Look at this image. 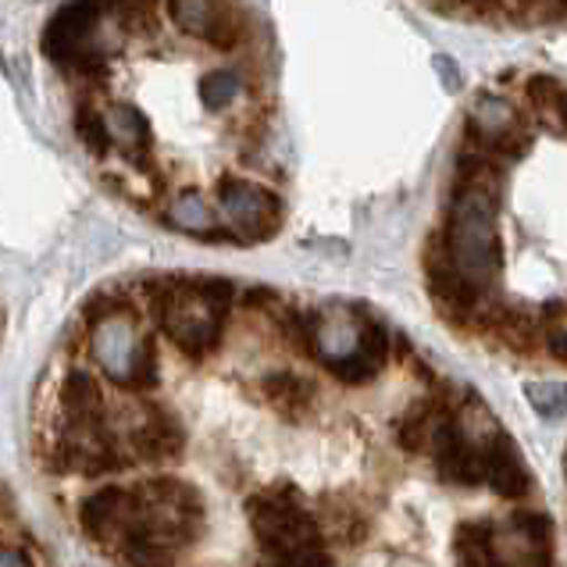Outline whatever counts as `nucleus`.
Instances as JSON below:
<instances>
[{
    "label": "nucleus",
    "instance_id": "nucleus-1",
    "mask_svg": "<svg viewBox=\"0 0 567 567\" xmlns=\"http://www.w3.org/2000/svg\"><path fill=\"white\" fill-rule=\"evenodd\" d=\"M115 25L111 0H69L43 29V54L72 75H101L118 51V43L104 37Z\"/></svg>",
    "mask_w": 567,
    "mask_h": 567
},
{
    "label": "nucleus",
    "instance_id": "nucleus-2",
    "mask_svg": "<svg viewBox=\"0 0 567 567\" xmlns=\"http://www.w3.org/2000/svg\"><path fill=\"white\" fill-rule=\"evenodd\" d=\"M151 311L157 318L161 332H165L186 358L204 361L210 350L221 343L225 311L210 307L200 293L197 282L183 279V275H161L151 279Z\"/></svg>",
    "mask_w": 567,
    "mask_h": 567
},
{
    "label": "nucleus",
    "instance_id": "nucleus-3",
    "mask_svg": "<svg viewBox=\"0 0 567 567\" xmlns=\"http://www.w3.org/2000/svg\"><path fill=\"white\" fill-rule=\"evenodd\" d=\"M247 514H250V528L257 543L275 557H293V554H303V549L321 546L318 522L300 507V499L289 485L254 493L247 499Z\"/></svg>",
    "mask_w": 567,
    "mask_h": 567
},
{
    "label": "nucleus",
    "instance_id": "nucleus-4",
    "mask_svg": "<svg viewBox=\"0 0 567 567\" xmlns=\"http://www.w3.org/2000/svg\"><path fill=\"white\" fill-rule=\"evenodd\" d=\"M218 204L243 233V239H268L275 236V229H279V221H282L279 197L250 179H221Z\"/></svg>",
    "mask_w": 567,
    "mask_h": 567
},
{
    "label": "nucleus",
    "instance_id": "nucleus-5",
    "mask_svg": "<svg viewBox=\"0 0 567 567\" xmlns=\"http://www.w3.org/2000/svg\"><path fill=\"white\" fill-rule=\"evenodd\" d=\"M183 450H186V432L183 421L172 411H151L128 432V457H136L140 464L175 461L183 457Z\"/></svg>",
    "mask_w": 567,
    "mask_h": 567
},
{
    "label": "nucleus",
    "instance_id": "nucleus-6",
    "mask_svg": "<svg viewBox=\"0 0 567 567\" xmlns=\"http://www.w3.org/2000/svg\"><path fill=\"white\" fill-rule=\"evenodd\" d=\"M125 517H128V489H122V485L96 489L93 496H86L83 504H79V525H83V532L96 546H107V549L118 546Z\"/></svg>",
    "mask_w": 567,
    "mask_h": 567
},
{
    "label": "nucleus",
    "instance_id": "nucleus-7",
    "mask_svg": "<svg viewBox=\"0 0 567 567\" xmlns=\"http://www.w3.org/2000/svg\"><path fill=\"white\" fill-rule=\"evenodd\" d=\"M482 482H489L499 496H525L532 489V475L522 464V453L507 440V435H493L485 450L478 453Z\"/></svg>",
    "mask_w": 567,
    "mask_h": 567
},
{
    "label": "nucleus",
    "instance_id": "nucleus-8",
    "mask_svg": "<svg viewBox=\"0 0 567 567\" xmlns=\"http://www.w3.org/2000/svg\"><path fill=\"white\" fill-rule=\"evenodd\" d=\"M385 358H389V336H385L382 326L368 321L350 353H343V358H329V371L339 382L361 385V382H371V379L379 375Z\"/></svg>",
    "mask_w": 567,
    "mask_h": 567
},
{
    "label": "nucleus",
    "instance_id": "nucleus-9",
    "mask_svg": "<svg viewBox=\"0 0 567 567\" xmlns=\"http://www.w3.org/2000/svg\"><path fill=\"white\" fill-rule=\"evenodd\" d=\"M61 408L69 417V432H90L104 425V393L86 371H69L61 382Z\"/></svg>",
    "mask_w": 567,
    "mask_h": 567
},
{
    "label": "nucleus",
    "instance_id": "nucleus-10",
    "mask_svg": "<svg viewBox=\"0 0 567 567\" xmlns=\"http://www.w3.org/2000/svg\"><path fill=\"white\" fill-rule=\"evenodd\" d=\"M457 567H507L504 539L493 522H464L453 536Z\"/></svg>",
    "mask_w": 567,
    "mask_h": 567
},
{
    "label": "nucleus",
    "instance_id": "nucleus-11",
    "mask_svg": "<svg viewBox=\"0 0 567 567\" xmlns=\"http://www.w3.org/2000/svg\"><path fill=\"white\" fill-rule=\"evenodd\" d=\"M107 133H111V143H122L125 147V157L133 161V165H147V154H151V122L143 115L140 107L133 104H115L107 111Z\"/></svg>",
    "mask_w": 567,
    "mask_h": 567
},
{
    "label": "nucleus",
    "instance_id": "nucleus-12",
    "mask_svg": "<svg viewBox=\"0 0 567 567\" xmlns=\"http://www.w3.org/2000/svg\"><path fill=\"white\" fill-rule=\"evenodd\" d=\"M257 389H261L265 403H271V408L286 417L303 414L315 400V382L293 375V371H268V375H261V382H257Z\"/></svg>",
    "mask_w": 567,
    "mask_h": 567
},
{
    "label": "nucleus",
    "instance_id": "nucleus-13",
    "mask_svg": "<svg viewBox=\"0 0 567 567\" xmlns=\"http://www.w3.org/2000/svg\"><path fill=\"white\" fill-rule=\"evenodd\" d=\"M96 358H101V364L111 379H115L118 385H125L128 358H133V332H128V318L104 321L101 332H96Z\"/></svg>",
    "mask_w": 567,
    "mask_h": 567
},
{
    "label": "nucleus",
    "instance_id": "nucleus-14",
    "mask_svg": "<svg viewBox=\"0 0 567 567\" xmlns=\"http://www.w3.org/2000/svg\"><path fill=\"white\" fill-rule=\"evenodd\" d=\"M165 218L168 225H175V229H183V233L215 239V210H210V204L197 197V193H183V197L168 207Z\"/></svg>",
    "mask_w": 567,
    "mask_h": 567
},
{
    "label": "nucleus",
    "instance_id": "nucleus-15",
    "mask_svg": "<svg viewBox=\"0 0 567 567\" xmlns=\"http://www.w3.org/2000/svg\"><path fill=\"white\" fill-rule=\"evenodd\" d=\"M215 8H218V0H165L172 25L197 40H204L210 19H215Z\"/></svg>",
    "mask_w": 567,
    "mask_h": 567
},
{
    "label": "nucleus",
    "instance_id": "nucleus-16",
    "mask_svg": "<svg viewBox=\"0 0 567 567\" xmlns=\"http://www.w3.org/2000/svg\"><path fill=\"white\" fill-rule=\"evenodd\" d=\"M432 429H435V403L432 400H421V403H414V408L400 417L396 443L408 450V453H417L421 446L429 443Z\"/></svg>",
    "mask_w": 567,
    "mask_h": 567
},
{
    "label": "nucleus",
    "instance_id": "nucleus-17",
    "mask_svg": "<svg viewBox=\"0 0 567 567\" xmlns=\"http://www.w3.org/2000/svg\"><path fill=\"white\" fill-rule=\"evenodd\" d=\"M528 101L557 128H567V86L564 83H557V79H549V75H536L528 83Z\"/></svg>",
    "mask_w": 567,
    "mask_h": 567
},
{
    "label": "nucleus",
    "instance_id": "nucleus-18",
    "mask_svg": "<svg viewBox=\"0 0 567 567\" xmlns=\"http://www.w3.org/2000/svg\"><path fill=\"white\" fill-rule=\"evenodd\" d=\"M197 93H200V104L207 111H225L243 93V75L233 69H215L200 79Z\"/></svg>",
    "mask_w": 567,
    "mask_h": 567
},
{
    "label": "nucleus",
    "instance_id": "nucleus-19",
    "mask_svg": "<svg viewBox=\"0 0 567 567\" xmlns=\"http://www.w3.org/2000/svg\"><path fill=\"white\" fill-rule=\"evenodd\" d=\"M157 379H161V364H157L154 339H140V343L133 347V358H128L125 385H133V389H154Z\"/></svg>",
    "mask_w": 567,
    "mask_h": 567
},
{
    "label": "nucleus",
    "instance_id": "nucleus-20",
    "mask_svg": "<svg viewBox=\"0 0 567 567\" xmlns=\"http://www.w3.org/2000/svg\"><path fill=\"white\" fill-rule=\"evenodd\" d=\"M75 133L93 154H111V147H115V143H111V133H107L104 111H96V107H79L75 111Z\"/></svg>",
    "mask_w": 567,
    "mask_h": 567
},
{
    "label": "nucleus",
    "instance_id": "nucleus-21",
    "mask_svg": "<svg viewBox=\"0 0 567 567\" xmlns=\"http://www.w3.org/2000/svg\"><path fill=\"white\" fill-rule=\"evenodd\" d=\"M83 318L90 326H104V321H118V318H133V303L118 293H96L86 300Z\"/></svg>",
    "mask_w": 567,
    "mask_h": 567
},
{
    "label": "nucleus",
    "instance_id": "nucleus-22",
    "mask_svg": "<svg viewBox=\"0 0 567 567\" xmlns=\"http://www.w3.org/2000/svg\"><path fill=\"white\" fill-rule=\"evenodd\" d=\"M528 400L536 403V411L546 417H557L567 403V382H532L528 389Z\"/></svg>",
    "mask_w": 567,
    "mask_h": 567
},
{
    "label": "nucleus",
    "instance_id": "nucleus-23",
    "mask_svg": "<svg viewBox=\"0 0 567 567\" xmlns=\"http://www.w3.org/2000/svg\"><path fill=\"white\" fill-rule=\"evenodd\" d=\"M268 567H336V564H332V557L326 554V549L318 546V549H303V554H293V557H279Z\"/></svg>",
    "mask_w": 567,
    "mask_h": 567
},
{
    "label": "nucleus",
    "instance_id": "nucleus-24",
    "mask_svg": "<svg viewBox=\"0 0 567 567\" xmlns=\"http://www.w3.org/2000/svg\"><path fill=\"white\" fill-rule=\"evenodd\" d=\"M279 297H275V289H268V286H250L247 293H243V303L247 307H265V303H275Z\"/></svg>",
    "mask_w": 567,
    "mask_h": 567
},
{
    "label": "nucleus",
    "instance_id": "nucleus-25",
    "mask_svg": "<svg viewBox=\"0 0 567 567\" xmlns=\"http://www.w3.org/2000/svg\"><path fill=\"white\" fill-rule=\"evenodd\" d=\"M0 567H29V560H25V554H19V549L0 546Z\"/></svg>",
    "mask_w": 567,
    "mask_h": 567
},
{
    "label": "nucleus",
    "instance_id": "nucleus-26",
    "mask_svg": "<svg viewBox=\"0 0 567 567\" xmlns=\"http://www.w3.org/2000/svg\"><path fill=\"white\" fill-rule=\"evenodd\" d=\"M435 69H440V72L446 75V86H450V90H457V86H461V72L453 69V64H450L446 58H435Z\"/></svg>",
    "mask_w": 567,
    "mask_h": 567
},
{
    "label": "nucleus",
    "instance_id": "nucleus-27",
    "mask_svg": "<svg viewBox=\"0 0 567 567\" xmlns=\"http://www.w3.org/2000/svg\"><path fill=\"white\" fill-rule=\"evenodd\" d=\"M549 353L560 361V364H567V332H560V336H554L549 339Z\"/></svg>",
    "mask_w": 567,
    "mask_h": 567
}]
</instances>
